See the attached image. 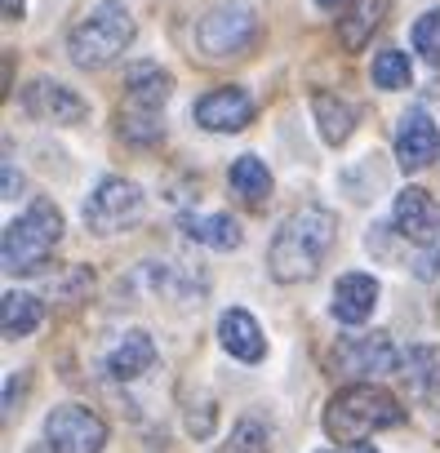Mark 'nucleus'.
Listing matches in <instances>:
<instances>
[{
	"instance_id": "1",
	"label": "nucleus",
	"mask_w": 440,
	"mask_h": 453,
	"mask_svg": "<svg viewBox=\"0 0 440 453\" xmlns=\"http://www.w3.org/2000/svg\"><path fill=\"white\" fill-rule=\"evenodd\" d=\"M334 232L338 222L329 209L320 204H303L298 213L285 218V226L272 236V250H267V272L276 285H303L320 272L329 245H334Z\"/></svg>"
},
{
	"instance_id": "2",
	"label": "nucleus",
	"mask_w": 440,
	"mask_h": 453,
	"mask_svg": "<svg viewBox=\"0 0 440 453\" xmlns=\"http://www.w3.org/2000/svg\"><path fill=\"white\" fill-rule=\"evenodd\" d=\"M400 422H405V409L396 404V395H387L374 382L343 387L329 400V409H325V435L329 440H343V444H360L365 435L387 431V426H400Z\"/></svg>"
},
{
	"instance_id": "3",
	"label": "nucleus",
	"mask_w": 440,
	"mask_h": 453,
	"mask_svg": "<svg viewBox=\"0 0 440 453\" xmlns=\"http://www.w3.org/2000/svg\"><path fill=\"white\" fill-rule=\"evenodd\" d=\"M134 45V19L120 0H103L98 10H89V19H81L67 36V58L81 72H103L112 67L125 50Z\"/></svg>"
},
{
	"instance_id": "4",
	"label": "nucleus",
	"mask_w": 440,
	"mask_h": 453,
	"mask_svg": "<svg viewBox=\"0 0 440 453\" xmlns=\"http://www.w3.org/2000/svg\"><path fill=\"white\" fill-rule=\"evenodd\" d=\"M63 241V213L54 200H32V209L23 218H14L5 226V272L14 276H27V272H41V263L54 254V245Z\"/></svg>"
},
{
	"instance_id": "5",
	"label": "nucleus",
	"mask_w": 440,
	"mask_h": 453,
	"mask_svg": "<svg viewBox=\"0 0 440 453\" xmlns=\"http://www.w3.org/2000/svg\"><path fill=\"white\" fill-rule=\"evenodd\" d=\"M259 36V14L250 0H228L213 14H205L196 23V54L209 63H223L232 54H245Z\"/></svg>"
},
{
	"instance_id": "6",
	"label": "nucleus",
	"mask_w": 440,
	"mask_h": 453,
	"mask_svg": "<svg viewBox=\"0 0 440 453\" xmlns=\"http://www.w3.org/2000/svg\"><path fill=\"white\" fill-rule=\"evenodd\" d=\"M143 209H147V200L129 178H103L85 200V226L98 236H116L143 218Z\"/></svg>"
},
{
	"instance_id": "7",
	"label": "nucleus",
	"mask_w": 440,
	"mask_h": 453,
	"mask_svg": "<svg viewBox=\"0 0 440 453\" xmlns=\"http://www.w3.org/2000/svg\"><path fill=\"white\" fill-rule=\"evenodd\" d=\"M45 444L54 453H103L107 422L94 409H85V404H58L45 418Z\"/></svg>"
},
{
	"instance_id": "8",
	"label": "nucleus",
	"mask_w": 440,
	"mask_h": 453,
	"mask_svg": "<svg viewBox=\"0 0 440 453\" xmlns=\"http://www.w3.org/2000/svg\"><path fill=\"white\" fill-rule=\"evenodd\" d=\"M396 365H400L396 347L382 334H351V338H343L334 347V369L347 373V378H382Z\"/></svg>"
},
{
	"instance_id": "9",
	"label": "nucleus",
	"mask_w": 440,
	"mask_h": 453,
	"mask_svg": "<svg viewBox=\"0 0 440 453\" xmlns=\"http://www.w3.org/2000/svg\"><path fill=\"white\" fill-rule=\"evenodd\" d=\"M440 156V129L427 111H405L396 125V160L405 173H422L431 169Z\"/></svg>"
},
{
	"instance_id": "10",
	"label": "nucleus",
	"mask_w": 440,
	"mask_h": 453,
	"mask_svg": "<svg viewBox=\"0 0 440 453\" xmlns=\"http://www.w3.org/2000/svg\"><path fill=\"white\" fill-rule=\"evenodd\" d=\"M23 107H27L36 120H54V125H81V120L89 116V103H85L72 85L50 81V76H41V81L27 85Z\"/></svg>"
},
{
	"instance_id": "11",
	"label": "nucleus",
	"mask_w": 440,
	"mask_h": 453,
	"mask_svg": "<svg viewBox=\"0 0 440 453\" xmlns=\"http://www.w3.org/2000/svg\"><path fill=\"white\" fill-rule=\"evenodd\" d=\"M391 226L413 245H436L440 241V204L422 187H405L391 204Z\"/></svg>"
},
{
	"instance_id": "12",
	"label": "nucleus",
	"mask_w": 440,
	"mask_h": 453,
	"mask_svg": "<svg viewBox=\"0 0 440 453\" xmlns=\"http://www.w3.org/2000/svg\"><path fill=\"white\" fill-rule=\"evenodd\" d=\"M254 120V98L241 85H223L196 103V125L209 134H236Z\"/></svg>"
},
{
	"instance_id": "13",
	"label": "nucleus",
	"mask_w": 440,
	"mask_h": 453,
	"mask_svg": "<svg viewBox=\"0 0 440 453\" xmlns=\"http://www.w3.org/2000/svg\"><path fill=\"white\" fill-rule=\"evenodd\" d=\"M218 342H223L228 356H236V360H245V365H259V360L267 356V338H263L259 320H254L245 307H232V311L218 316Z\"/></svg>"
},
{
	"instance_id": "14",
	"label": "nucleus",
	"mask_w": 440,
	"mask_h": 453,
	"mask_svg": "<svg viewBox=\"0 0 440 453\" xmlns=\"http://www.w3.org/2000/svg\"><path fill=\"white\" fill-rule=\"evenodd\" d=\"M374 307H378V280H374V276H365V272L338 276L334 303H329L334 320H343V325H365V320L374 316Z\"/></svg>"
},
{
	"instance_id": "15",
	"label": "nucleus",
	"mask_w": 440,
	"mask_h": 453,
	"mask_svg": "<svg viewBox=\"0 0 440 453\" xmlns=\"http://www.w3.org/2000/svg\"><path fill=\"white\" fill-rule=\"evenodd\" d=\"M103 365H107V373H112L116 382H134V378H143V373L156 365V342H151V334H143V329L120 334Z\"/></svg>"
},
{
	"instance_id": "16",
	"label": "nucleus",
	"mask_w": 440,
	"mask_h": 453,
	"mask_svg": "<svg viewBox=\"0 0 440 453\" xmlns=\"http://www.w3.org/2000/svg\"><path fill=\"white\" fill-rule=\"evenodd\" d=\"M169 89H174V81L156 63H134L125 72V107H134V111H156L160 116Z\"/></svg>"
},
{
	"instance_id": "17",
	"label": "nucleus",
	"mask_w": 440,
	"mask_h": 453,
	"mask_svg": "<svg viewBox=\"0 0 440 453\" xmlns=\"http://www.w3.org/2000/svg\"><path fill=\"white\" fill-rule=\"evenodd\" d=\"M391 14V0H347V14L338 19V41L343 50H365L374 41V32L382 27V19Z\"/></svg>"
},
{
	"instance_id": "18",
	"label": "nucleus",
	"mask_w": 440,
	"mask_h": 453,
	"mask_svg": "<svg viewBox=\"0 0 440 453\" xmlns=\"http://www.w3.org/2000/svg\"><path fill=\"white\" fill-rule=\"evenodd\" d=\"M312 116H316V129H320V138L329 147H343L351 138V129H356V107L347 98H338V94H325V89L312 94Z\"/></svg>"
},
{
	"instance_id": "19",
	"label": "nucleus",
	"mask_w": 440,
	"mask_h": 453,
	"mask_svg": "<svg viewBox=\"0 0 440 453\" xmlns=\"http://www.w3.org/2000/svg\"><path fill=\"white\" fill-rule=\"evenodd\" d=\"M182 232L187 241L196 245H209V250H236L241 245V222L232 213H187L182 218Z\"/></svg>"
},
{
	"instance_id": "20",
	"label": "nucleus",
	"mask_w": 440,
	"mask_h": 453,
	"mask_svg": "<svg viewBox=\"0 0 440 453\" xmlns=\"http://www.w3.org/2000/svg\"><path fill=\"white\" fill-rule=\"evenodd\" d=\"M45 320V311H41V303L32 298V294H23V289H10L5 298H0V329H5V338L14 342V338H27V334H36V325Z\"/></svg>"
},
{
	"instance_id": "21",
	"label": "nucleus",
	"mask_w": 440,
	"mask_h": 453,
	"mask_svg": "<svg viewBox=\"0 0 440 453\" xmlns=\"http://www.w3.org/2000/svg\"><path fill=\"white\" fill-rule=\"evenodd\" d=\"M228 182H232V191L245 204H263L272 196V173H267V165L259 156H236L232 169H228Z\"/></svg>"
},
{
	"instance_id": "22",
	"label": "nucleus",
	"mask_w": 440,
	"mask_h": 453,
	"mask_svg": "<svg viewBox=\"0 0 440 453\" xmlns=\"http://www.w3.org/2000/svg\"><path fill=\"white\" fill-rule=\"evenodd\" d=\"M369 76H374V85H378V89H387V94L409 89V58H405L400 50H378V54H374Z\"/></svg>"
},
{
	"instance_id": "23",
	"label": "nucleus",
	"mask_w": 440,
	"mask_h": 453,
	"mask_svg": "<svg viewBox=\"0 0 440 453\" xmlns=\"http://www.w3.org/2000/svg\"><path fill=\"white\" fill-rule=\"evenodd\" d=\"M409 41H413V50H418V58H422V63L440 67V5H436V10H427V14L413 23Z\"/></svg>"
},
{
	"instance_id": "24",
	"label": "nucleus",
	"mask_w": 440,
	"mask_h": 453,
	"mask_svg": "<svg viewBox=\"0 0 440 453\" xmlns=\"http://www.w3.org/2000/svg\"><path fill=\"white\" fill-rule=\"evenodd\" d=\"M228 453H272V431L259 418H245V422H236Z\"/></svg>"
},
{
	"instance_id": "25",
	"label": "nucleus",
	"mask_w": 440,
	"mask_h": 453,
	"mask_svg": "<svg viewBox=\"0 0 440 453\" xmlns=\"http://www.w3.org/2000/svg\"><path fill=\"white\" fill-rule=\"evenodd\" d=\"M213 418H218V413H213V404H209V400H205L200 409L191 404V409H187V431H191L196 440H205V435H213Z\"/></svg>"
},
{
	"instance_id": "26",
	"label": "nucleus",
	"mask_w": 440,
	"mask_h": 453,
	"mask_svg": "<svg viewBox=\"0 0 440 453\" xmlns=\"http://www.w3.org/2000/svg\"><path fill=\"white\" fill-rule=\"evenodd\" d=\"M413 272L422 276V280H431V276H440V241H436V250H427L418 263H413Z\"/></svg>"
},
{
	"instance_id": "27",
	"label": "nucleus",
	"mask_w": 440,
	"mask_h": 453,
	"mask_svg": "<svg viewBox=\"0 0 440 453\" xmlns=\"http://www.w3.org/2000/svg\"><path fill=\"white\" fill-rule=\"evenodd\" d=\"M23 187V173H14V160H5V200H14Z\"/></svg>"
},
{
	"instance_id": "28",
	"label": "nucleus",
	"mask_w": 440,
	"mask_h": 453,
	"mask_svg": "<svg viewBox=\"0 0 440 453\" xmlns=\"http://www.w3.org/2000/svg\"><path fill=\"white\" fill-rule=\"evenodd\" d=\"M5 19H23V0H5Z\"/></svg>"
},
{
	"instance_id": "29",
	"label": "nucleus",
	"mask_w": 440,
	"mask_h": 453,
	"mask_svg": "<svg viewBox=\"0 0 440 453\" xmlns=\"http://www.w3.org/2000/svg\"><path fill=\"white\" fill-rule=\"evenodd\" d=\"M316 5H320V10H343L347 0H316Z\"/></svg>"
},
{
	"instance_id": "30",
	"label": "nucleus",
	"mask_w": 440,
	"mask_h": 453,
	"mask_svg": "<svg viewBox=\"0 0 440 453\" xmlns=\"http://www.w3.org/2000/svg\"><path fill=\"white\" fill-rule=\"evenodd\" d=\"M351 453H378L374 444H351Z\"/></svg>"
},
{
	"instance_id": "31",
	"label": "nucleus",
	"mask_w": 440,
	"mask_h": 453,
	"mask_svg": "<svg viewBox=\"0 0 440 453\" xmlns=\"http://www.w3.org/2000/svg\"><path fill=\"white\" fill-rule=\"evenodd\" d=\"M32 453H54V449H50V444H45V449H32Z\"/></svg>"
}]
</instances>
